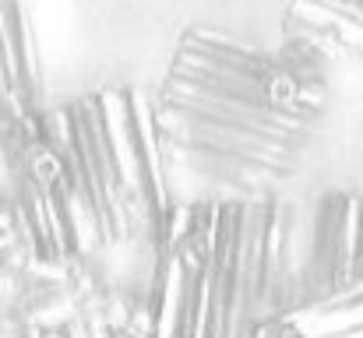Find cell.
Instances as JSON below:
<instances>
[{
	"label": "cell",
	"mask_w": 363,
	"mask_h": 338,
	"mask_svg": "<svg viewBox=\"0 0 363 338\" xmlns=\"http://www.w3.org/2000/svg\"><path fill=\"white\" fill-rule=\"evenodd\" d=\"M363 198L328 194L318 205L311 250L300 275V310L332 307L357 293V243H360Z\"/></svg>",
	"instance_id": "1"
}]
</instances>
